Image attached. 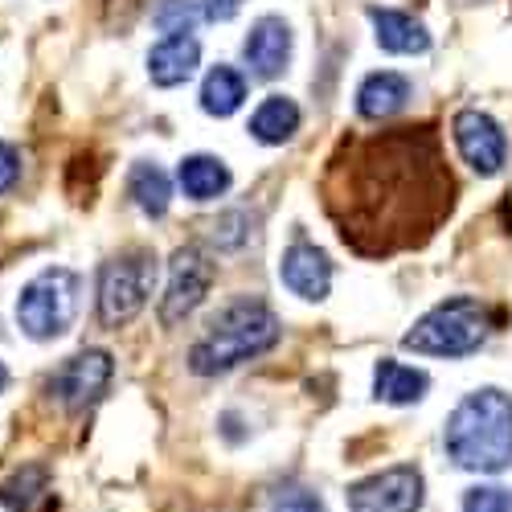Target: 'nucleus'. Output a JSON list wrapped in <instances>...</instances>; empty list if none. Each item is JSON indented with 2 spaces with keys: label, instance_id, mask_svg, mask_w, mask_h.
Segmentation results:
<instances>
[{
  "label": "nucleus",
  "instance_id": "nucleus-10",
  "mask_svg": "<svg viewBox=\"0 0 512 512\" xmlns=\"http://www.w3.org/2000/svg\"><path fill=\"white\" fill-rule=\"evenodd\" d=\"M451 136H455V148L463 156V164H472L480 177H496L504 160H508V140H504V127L480 111V107H463L455 111L451 119Z\"/></svg>",
  "mask_w": 512,
  "mask_h": 512
},
{
  "label": "nucleus",
  "instance_id": "nucleus-19",
  "mask_svg": "<svg viewBox=\"0 0 512 512\" xmlns=\"http://www.w3.org/2000/svg\"><path fill=\"white\" fill-rule=\"evenodd\" d=\"M295 132H300V107H295V99L287 95H267L259 103V111L250 115V136L259 144H287Z\"/></svg>",
  "mask_w": 512,
  "mask_h": 512
},
{
  "label": "nucleus",
  "instance_id": "nucleus-2",
  "mask_svg": "<svg viewBox=\"0 0 512 512\" xmlns=\"http://www.w3.org/2000/svg\"><path fill=\"white\" fill-rule=\"evenodd\" d=\"M443 447L467 472H504L512 463V398L504 390L467 394L447 418Z\"/></svg>",
  "mask_w": 512,
  "mask_h": 512
},
{
  "label": "nucleus",
  "instance_id": "nucleus-21",
  "mask_svg": "<svg viewBox=\"0 0 512 512\" xmlns=\"http://www.w3.org/2000/svg\"><path fill=\"white\" fill-rule=\"evenodd\" d=\"M246 103V78L234 70V66H213L201 82V111L205 115H234L238 107Z\"/></svg>",
  "mask_w": 512,
  "mask_h": 512
},
{
  "label": "nucleus",
  "instance_id": "nucleus-9",
  "mask_svg": "<svg viewBox=\"0 0 512 512\" xmlns=\"http://www.w3.org/2000/svg\"><path fill=\"white\" fill-rule=\"evenodd\" d=\"M422 472L410 463L386 467L349 488V512H418L422 508Z\"/></svg>",
  "mask_w": 512,
  "mask_h": 512
},
{
  "label": "nucleus",
  "instance_id": "nucleus-17",
  "mask_svg": "<svg viewBox=\"0 0 512 512\" xmlns=\"http://www.w3.org/2000/svg\"><path fill=\"white\" fill-rule=\"evenodd\" d=\"M177 181H181V189H185L189 201H218V197L230 189L234 177H230V168H226L218 156L197 152V156H185V160H181Z\"/></svg>",
  "mask_w": 512,
  "mask_h": 512
},
{
  "label": "nucleus",
  "instance_id": "nucleus-15",
  "mask_svg": "<svg viewBox=\"0 0 512 512\" xmlns=\"http://www.w3.org/2000/svg\"><path fill=\"white\" fill-rule=\"evenodd\" d=\"M369 21L377 29V46L386 54H426L431 50V33L422 21H414L402 9H369Z\"/></svg>",
  "mask_w": 512,
  "mask_h": 512
},
{
  "label": "nucleus",
  "instance_id": "nucleus-28",
  "mask_svg": "<svg viewBox=\"0 0 512 512\" xmlns=\"http://www.w3.org/2000/svg\"><path fill=\"white\" fill-rule=\"evenodd\" d=\"M5 390H9V369L0 365V394H5Z\"/></svg>",
  "mask_w": 512,
  "mask_h": 512
},
{
  "label": "nucleus",
  "instance_id": "nucleus-20",
  "mask_svg": "<svg viewBox=\"0 0 512 512\" xmlns=\"http://www.w3.org/2000/svg\"><path fill=\"white\" fill-rule=\"evenodd\" d=\"M127 193H132V201L140 205V213H148V218H164L168 205H173V181H168V173L160 164H132V173H127Z\"/></svg>",
  "mask_w": 512,
  "mask_h": 512
},
{
  "label": "nucleus",
  "instance_id": "nucleus-12",
  "mask_svg": "<svg viewBox=\"0 0 512 512\" xmlns=\"http://www.w3.org/2000/svg\"><path fill=\"white\" fill-rule=\"evenodd\" d=\"M242 58L254 78H279L291 62V25L283 17H259L242 41Z\"/></svg>",
  "mask_w": 512,
  "mask_h": 512
},
{
  "label": "nucleus",
  "instance_id": "nucleus-24",
  "mask_svg": "<svg viewBox=\"0 0 512 512\" xmlns=\"http://www.w3.org/2000/svg\"><path fill=\"white\" fill-rule=\"evenodd\" d=\"M463 512H512V492L500 484H480L463 496Z\"/></svg>",
  "mask_w": 512,
  "mask_h": 512
},
{
  "label": "nucleus",
  "instance_id": "nucleus-16",
  "mask_svg": "<svg viewBox=\"0 0 512 512\" xmlns=\"http://www.w3.org/2000/svg\"><path fill=\"white\" fill-rule=\"evenodd\" d=\"M50 500V467L25 463L9 480H0V508L5 512H37Z\"/></svg>",
  "mask_w": 512,
  "mask_h": 512
},
{
  "label": "nucleus",
  "instance_id": "nucleus-3",
  "mask_svg": "<svg viewBox=\"0 0 512 512\" xmlns=\"http://www.w3.org/2000/svg\"><path fill=\"white\" fill-rule=\"evenodd\" d=\"M275 340H279V320H275V312L267 304L234 300L209 320L205 336L189 349V369L197 377L230 373L234 365L275 349Z\"/></svg>",
  "mask_w": 512,
  "mask_h": 512
},
{
  "label": "nucleus",
  "instance_id": "nucleus-5",
  "mask_svg": "<svg viewBox=\"0 0 512 512\" xmlns=\"http://www.w3.org/2000/svg\"><path fill=\"white\" fill-rule=\"evenodd\" d=\"M82 279L66 267H46L17 295V328L29 340H58L78 316Z\"/></svg>",
  "mask_w": 512,
  "mask_h": 512
},
{
  "label": "nucleus",
  "instance_id": "nucleus-23",
  "mask_svg": "<svg viewBox=\"0 0 512 512\" xmlns=\"http://www.w3.org/2000/svg\"><path fill=\"white\" fill-rule=\"evenodd\" d=\"M209 238H213V246H218V250H238L250 238V213L246 209L222 213V218L209 226Z\"/></svg>",
  "mask_w": 512,
  "mask_h": 512
},
{
  "label": "nucleus",
  "instance_id": "nucleus-11",
  "mask_svg": "<svg viewBox=\"0 0 512 512\" xmlns=\"http://www.w3.org/2000/svg\"><path fill=\"white\" fill-rule=\"evenodd\" d=\"M279 279L291 295H300V300L308 304H320L328 287H332V263H328V254L312 242H291L283 250V259H279Z\"/></svg>",
  "mask_w": 512,
  "mask_h": 512
},
{
  "label": "nucleus",
  "instance_id": "nucleus-27",
  "mask_svg": "<svg viewBox=\"0 0 512 512\" xmlns=\"http://www.w3.org/2000/svg\"><path fill=\"white\" fill-rule=\"evenodd\" d=\"M242 5L246 0H201V17L213 21V25H226V21H234L242 13Z\"/></svg>",
  "mask_w": 512,
  "mask_h": 512
},
{
  "label": "nucleus",
  "instance_id": "nucleus-14",
  "mask_svg": "<svg viewBox=\"0 0 512 512\" xmlns=\"http://www.w3.org/2000/svg\"><path fill=\"white\" fill-rule=\"evenodd\" d=\"M410 99H414V87H410L406 74H398V70H377V74H369L361 87H357V115L381 123V119L402 115V111L410 107Z\"/></svg>",
  "mask_w": 512,
  "mask_h": 512
},
{
  "label": "nucleus",
  "instance_id": "nucleus-25",
  "mask_svg": "<svg viewBox=\"0 0 512 512\" xmlns=\"http://www.w3.org/2000/svg\"><path fill=\"white\" fill-rule=\"evenodd\" d=\"M271 512H324V500L308 488H283L271 500Z\"/></svg>",
  "mask_w": 512,
  "mask_h": 512
},
{
  "label": "nucleus",
  "instance_id": "nucleus-4",
  "mask_svg": "<svg viewBox=\"0 0 512 512\" xmlns=\"http://www.w3.org/2000/svg\"><path fill=\"white\" fill-rule=\"evenodd\" d=\"M484 336H488L484 304L472 300V295H455V300H443L439 308L426 312L406 332L402 345L422 357H467L484 345Z\"/></svg>",
  "mask_w": 512,
  "mask_h": 512
},
{
  "label": "nucleus",
  "instance_id": "nucleus-26",
  "mask_svg": "<svg viewBox=\"0 0 512 512\" xmlns=\"http://www.w3.org/2000/svg\"><path fill=\"white\" fill-rule=\"evenodd\" d=\"M21 181V152L0 140V193H9Z\"/></svg>",
  "mask_w": 512,
  "mask_h": 512
},
{
  "label": "nucleus",
  "instance_id": "nucleus-7",
  "mask_svg": "<svg viewBox=\"0 0 512 512\" xmlns=\"http://www.w3.org/2000/svg\"><path fill=\"white\" fill-rule=\"evenodd\" d=\"M213 275H218V267L209 263V254L201 246H181L173 254V267H168V287H164V300H160V324L177 328L181 320H189L209 295Z\"/></svg>",
  "mask_w": 512,
  "mask_h": 512
},
{
  "label": "nucleus",
  "instance_id": "nucleus-8",
  "mask_svg": "<svg viewBox=\"0 0 512 512\" xmlns=\"http://www.w3.org/2000/svg\"><path fill=\"white\" fill-rule=\"evenodd\" d=\"M111 373H115L111 353H103V349H82V353L66 357V361L54 369L50 394L58 398L62 410L82 414L87 406H95V402L103 398V390L111 386Z\"/></svg>",
  "mask_w": 512,
  "mask_h": 512
},
{
  "label": "nucleus",
  "instance_id": "nucleus-22",
  "mask_svg": "<svg viewBox=\"0 0 512 512\" xmlns=\"http://www.w3.org/2000/svg\"><path fill=\"white\" fill-rule=\"evenodd\" d=\"M201 9L193 0H160L156 13H152V25L164 33V37H177V33H193Z\"/></svg>",
  "mask_w": 512,
  "mask_h": 512
},
{
  "label": "nucleus",
  "instance_id": "nucleus-13",
  "mask_svg": "<svg viewBox=\"0 0 512 512\" xmlns=\"http://www.w3.org/2000/svg\"><path fill=\"white\" fill-rule=\"evenodd\" d=\"M197 66H201V41L193 33L160 37L148 54V78L156 87H181V82L197 74Z\"/></svg>",
  "mask_w": 512,
  "mask_h": 512
},
{
  "label": "nucleus",
  "instance_id": "nucleus-6",
  "mask_svg": "<svg viewBox=\"0 0 512 512\" xmlns=\"http://www.w3.org/2000/svg\"><path fill=\"white\" fill-rule=\"evenodd\" d=\"M156 275H160V267H156L152 250H127L119 259H111L99 271V320H103V328L132 324L148 304Z\"/></svg>",
  "mask_w": 512,
  "mask_h": 512
},
{
  "label": "nucleus",
  "instance_id": "nucleus-18",
  "mask_svg": "<svg viewBox=\"0 0 512 512\" xmlns=\"http://www.w3.org/2000/svg\"><path fill=\"white\" fill-rule=\"evenodd\" d=\"M426 390H431V377L422 369H410L402 361H381L377 373H373V394L390 406H410V402H422Z\"/></svg>",
  "mask_w": 512,
  "mask_h": 512
},
{
  "label": "nucleus",
  "instance_id": "nucleus-1",
  "mask_svg": "<svg viewBox=\"0 0 512 512\" xmlns=\"http://www.w3.org/2000/svg\"><path fill=\"white\" fill-rule=\"evenodd\" d=\"M324 209L357 254L422 246L455 209V173L435 127L345 140L324 173Z\"/></svg>",
  "mask_w": 512,
  "mask_h": 512
}]
</instances>
